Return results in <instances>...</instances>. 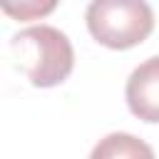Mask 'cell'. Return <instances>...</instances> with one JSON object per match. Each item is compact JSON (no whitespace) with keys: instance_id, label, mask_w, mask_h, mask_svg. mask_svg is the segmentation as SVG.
<instances>
[{"instance_id":"1","label":"cell","mask_w":159,"mask_h":159,"mask_svg":"<svg viewBox=\"0 0 159 159\" xmlns=\"http://www.w3.org/2000/svg\"><path fill=\"white\" fill-rule=\"evenodd\" d=\"M10 55L35 87H55L65 82L75 67L70 37L52 25H35L10 37Z\"/></svg>"},{"instance_id":"2","label":"cell","mask_w":159,"mask_h":159,"mask_svg":"<svg viewBox=\"0 0 159 159\" xmlns=\"http://www.w3.org/2000/svg\"><path fill=\"white\" fill-rule=\"evenodd\" d=\"M89 35L112 50H129L154 30V12L147 0H92L87 7Z\"/></svg>"},{"instance_id":"3","label":"cell","mask_w":159,"mask_h":159,"mask_svg":"<svg viewBox=\"0 0 159 159\" xmlns=\"http://www.w3.org/2000/svg\"><path fill=\"white\" fill-rule=\"evenodd\" d=\"M127 104L142 122H159V55L144 60L127 80Z\"/></svg>"},{"instance_id":"4","label":"cell","mask_w":159,"mask_h":159,"mask_svg":"<svg viewBox=\"0 0 159 159\" xmlns=\"http://www.w3.org/2000/svg\"><path fill=\"white\" fill-rule=\"evenodd\" d=\"M89 159H154V152L129 132H112L94 144Z\"/></svg>"},{"instance_id":"5","label":"cell","mask_w":159,"mask_h":159,"mask_svg":"<svg viewBox=\"0 0 159 159\" xmlns=\"http://www.w3.org/2000/svg\"><path fill=\"white\" fill-rule=\"evenodd\" d=\"M60 0H0L2 12L12 20L27 22V20H40L45 15H50L57 7Z\"/></svg>"}]
</instances>
